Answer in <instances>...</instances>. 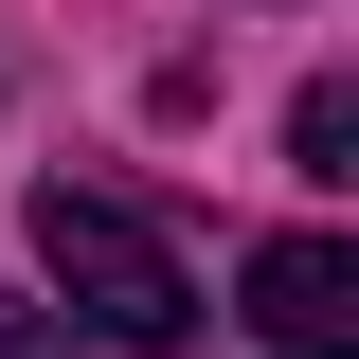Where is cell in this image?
Wrapping results in <instances>:
<instances>
[{
	"mask_svg": "<svg viewBox=\"0 0 359 359\" xmlns=\"http://www.w3.org/2000/svg\"><path fill=\"white\" fill-rule=\"evenodd\" d=\"M252 323L287 359H341L359 341V252H341V233H269V252H252Z\"/></svg>",
	"mask_w": 359,
	"mask_h": 359,
	"instance_id": "7a4b0ae2",
	"label": "cell"
},
{
	"mask_svg": "<svg viewBox=\"0 0 359 359\" xmlns=\"http://www.w3.org/2000/svg\"><path fill=\"white\" fill-rule=\"evenodd\" d=\"M0 359H90V341H72L54 306H18V287H0Z\"/></svg>",
	"mask_w": 359,
	"mask_h": 359,
	"instance_id": "277c9868",
	"label": "cell"
},
{
	"mask_svg": "<svg viewBox=\"0 0 359 359\" xmlns=\"http://www.w3.org/2000/svg\"><path fill=\"white\" fill-rule=\"evenodd\" d=\"M36 269H54V323H72L90 359H180L198 341L180 233L144 216V198H108V180H36Z\"/></svg>",
	"mask_w": 359,
	"mask_h": 359,
	"instance_id": "6da1fadb",
	"label": "cell"
},
{
	"mask_svg": "<svg viewBox=\"0 0 359 359\" xmlns=\"http://www.w3.org/2000/svg\"><path fill=\"white\" fill-rule=\"evenodd\" d=\"M287 162H306V180H359V90H341V72H306V108H287Z\"/></svg>",
	"mask_w": 359,
	"mask_h": 359,
	"instance_id": "3957f363",
	"label": "cell"
}]
</instances>
